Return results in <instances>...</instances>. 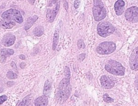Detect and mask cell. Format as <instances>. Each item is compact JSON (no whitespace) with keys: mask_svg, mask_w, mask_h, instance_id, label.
<instances>
[{"mask_svg":"<svg viewBox=\"0 0 138 106\" xmlns=\"http://www.w3.org/2000/svg\"><path fill=\"white\" fill-rule=\"evenodd\" d=\"M100 81L102 87L105 89H111L115 85L113 81L105 75L101 76L100 79Z\"/></svg>","mask_w":138,"mask_h":106,"instance_id":"cell-9","label":"cell"},{"mask_svg":"<svg viewBox=\"0 0 138 106\" xmlns=\"http://www.w3.org/2000/svg\"><path fill=\"white\" fill-rule=\"evenodd\" d=\"M105 70L107 72L115 76H122L125 74V68L119 62L110 60L105 65Z\"/></svg>","mask_w":138,"mask_h":106,"instance_id":"cell-1","label":"cell"},{"mask_svg":"<svg viewBox=\"0 0 138 106\" xmlns=\"http://www.w3.org/2000/svg\"><path fill=\"white\" fill-rule=\"evenodd\" d=\"M30 95H28L25 96L23 99L22 101L18 105V106H28L30 104Z\"/></svg>","mask_w":138,"mask_h":106,"instance_id":"cell-21","label":"cell"},{"mask_svg":"<svg viewBox=\"0 0 138 106\" xmlns=\"http://www.w3.org/2000/svg\"><path fill=\"white\" fill-rule=\"evenodd\" d=\"M71 85L70 83V78L63 79L59 85L58 90L64 91L70 93L71 92Z\"/></svg>","mask_w":138,"mask_h":106,"instance_id":"cell-10","label":"cell"},{"mask_svg":"<svg viewBox=\"0 0 138 106\" xmlns=\"http://www.w3.org/2000/svg\"><path fill=\"white\" fill-rule=\"evenodd\" d=\"M7 99L8 97L5 95H3L0 96V104H2L4 102L7 101Z\"/></svg>","mask_w":138,"mask_h":106,"instance_id":"cell-26","label":"cell"},{"mask_svg":"<svg viewBox=\"0 0 138 106\" xmlns=\"http://www.w3.org/2000/svg\"><path fill=\"white\" fill-rule=\"evenodd\" d=\"M126 20L130 23H135L138 22V7H131L128 8L125 13Z\"/></svg>","mask_w":138,"mask_h":106,"instance_id":"cell-6","label":"cell"},{"mask_svg":"<svg viewBox=\"0 0 138 106\" xmlns=\"http://www.w3.org/2000/svg\"><path fill=\"white\" fill-rule=\"evenodd\" d=\"M48 104V97L44 95H42L39 97L34 101L35 106H47Z\"/></svg>","mask_w":138,"mask_h":106,"instance_id":"cell-14","label":"cell"},{"mask_svg":"<svg viewBox=\"0 0 138 106\" xmlns=\"http://www.w3.org/2000/svg\"><path fill=\"white\" fill-rule=\"evenodd\" d=\"M20 58L21 59H23V60L25 59V55H23V54L20 55Z\"/></svg>","mask_w":138,"mask_h":106,"instance_id":"cell-31","label":"cell"},{"mask_svg":"<svg viewBox=\"0 0 138 106\" xmlns=\"http://www.w3.org/2000/svg\"><path fill=\"white\" fill-rule=\"evenodd\" d=\"M70 94V93L64 91L58 90L56 94V100L59 103H63L68 99Z\"/></svg>","mask_w":138,"mask_h":106,"instance_id":"cell-11","label":"cell"},{"mask_svg":"<svg viewBox=\"0 0 138 106\" xmlns=\"http://www.w3.org/2000/svg\"><path fill=\"white\" fill-rule=\"evenodd\" d=\"M116 49V45L112 42H104L98 45L96 48L98 53L101 55L110 54L114 52Z\"/></svg>","mask_w":138,"mask_h":106,"instance_id":"cell-4","label":"cell"},{"mask_svg":"<svg viewBox=\"0 0 138 106\" xmlns=\"http://www.w3.org/2000/svg\"><path fill=\"white\" fill-rule=\"evenodd\" d=\"M135 86L136 88L137 89V90H138V74L137 75L135 80Z\"/></svg>","mask_w":138,"mask_h":106,"instance_id":"cell-28","label":"cell"},{"mask_svg":"<svg viewBox=\"0 0 138 106\" xmlns=\"http://www.w3.org/2000/svg\"><path fill=\"white\" fill-rule=\"evenodd\" d=\"M64 73H65V76L66 77V78H70V69L68 67H65V71H64Z\"/></svg>","mask_w":138,"mask_h":106,"instance_id":"cell-25","label":"cell"},{"mask_svg":"<svg viewBox=\"0 0 138 106\" xmlns=\"http://www.w3.org/2000/svg\"><path fill=\"white\" fill-rule=\"evenodd\" d=\"M11 65H12V66L15 70V69H17V68H16V65H15V63H14V62H12V64H11Z\"/></svg>","mask_w":138,"mask_h":106,"instance_id":"cell-30","label":"cell"},{"mask_svg":"<svg viewBox=\"0 0 138 106\" xmlns=\"http://www.w3.org/2000/svg\"><path fill=\"white\" fill-rule=\"evenodd\" d=\"M64 7L65 8V9L66 10H67L68 9V4H67V2L66 1H65L64 2Z\"/></svg>","mask_w":138,"mask_h":106,"instance_id":"cell-29","label":"cell"},{"mask_svg":"<svg viewBox=\"0 0 138 106\" xmlns=\"http://www.w3.org/2000/svg\"><path fill=\"white\" fill-rule=\"evenodd\" d=\"M2 91H2V89L1 88H0V93H1Z\"/></svg>","mask_w":138,"mask_h":106,"instance_id":"cell-32","label":"cell"},{"mask_svg":"<svg viewBox=\"0 0 138 106\" xmlns=\"http://www.w3.org/2000/svg\"><path fill=\"white\" fill-rule=\"evenodd\" d=\"M16 40V37L13 35H7L4 36L3 40V43L5 46L9 47L13 45Z\"/></svg>","mask_w":138,"mask_h":106,"instance_id":"cell-13","label":"cell"},{"mask_svg":"<svg viewBox=\"0 0 138 106\" xmlns=\"http://www.w3.org/2000/svg\"><path fill=\"white\" fill-rule=\"evenodd\" d=\"M43 33H44V29L42 26H38L34 28L33 30V34L36 36H41Z\"/></svg>","mask_w":138,"mask_h":106,"instance_id":"cell-20","label":"cell"},{"mask_svg":"<svg viewBox=\"0 0 138 106\" xmlns=\"http://www.w3.org/2000/svg\"><path fill=\"white\" fill-rule=\"evenodd\" d=\"M7 77L9 79H15L17 78V75L12 71H9L7 73Z\"/></svg>","mask_w":138,"mask_h":106,"instance_id":"cell-22","label":"cell"},{"mask_svg":"<svg viewBox=\"0 0 138 106\" xmlns=\"http://www.w3.org/2000/svg\"><path fill=\"white\" fill-rule=\"evenodd\" d=\"M94 6L92 9L94 20L97 22L104 19L107 15L106 10L102 2L100 0H95L93 1Z\"/></svg>","mask_w":138,"mask_h":106,"instance_id":"cell-2","label":"cell"},{"mask_svg":"<svg viewBox=\"0 0 138 106\" xmlns=\"http://www.w3.org/2000/svg\"><path fill=\"white\" fill-rule=\"evenodd\" d=\"M80 3V1H75L74 2V7L76 9H77V8L79 7Z\"/></svg>","mask_w":138,"mask_h":106,"instance_id":"cell-27","label":"cell"},{"mask_svg":"<svg viewBox=\"0 0 138 106\" xmlns=\"http://www.w3.org/2000/svg\"><path fill=\"white\" fill-rule=\"evenodd\" d=\"M37 19H38V16L36 15H34L33 16H31V17H30L29 18H28L27 21H26V22L25 24L24 29L25 30L29 29L34 24V23L37 21Z\"/></svg>","mask_w":138,"mask_h":106,"instance_id":"cell-15","label":"cell"},{"mask_svg":"<svg viewBox=\"0 0 138 106\" xmlns=\"http://www.w3.org/2000/svg\"><path fill=\"white\" fill-rule=\"evenodd\" d=\"M14 51L13 49L3 48L1 50V55L2 57H6L14 54Z\"/></svg>","mask_w":138,"mask_h":106,"instance_id":"cell-18","label":"cell"},{"mask_svg":"<svg viewBox=\"0 0 138 106\" xmlns=\"http://www.w3.org/2000/svg\"><path fill=\"white\" fill-rule=\"evenodd\" d=\"M14 26H15V23L13 21L4 20L0 22V26L5 29H12Z\"/></svg>","mask_w":138,"mask_h":106,"instance_id":"cell-16","label":"cell"},{"mask_svg":"<svg viewBox=\"0 0 138 106\" xmlns=\"http://www.w3.org/2000/svg\"><path fill=\"white\" fill-rule=\"evenodd\" d=\"M1 17L5 20L15 21L18 23H22L23 19L20 12L15 9H9L4 11L1 15Z\"/></svg>","mask_w":138,"mask_h":106,"instance_id":"cell-5","label":"cell"},{"mask_svg":"<svg viewBox=\"0 0 138 106\" xmlns=\"http://www.w3.org/2000/svg\"><path fill=\"white\" fill-rule=\"evenodd\" d=\"M77 46L78 47L79 49H82V48H85V44L83 40L82 39H79L78 40V42L77 43Z\"/></svg>","mask_w":138,"mask_h":106,"instance_id":"cell-24","label":"cell"},{"mask_svg":"<svg viewBox=\"0 0 138 106\" xmlns=\"http://www.w3.org/2000/svg\"><path fill=\"white\" fill-rule=\"evenodd\" d=\"M60 7V1L57 2L55 7L53 10L48 9L47 14V18L49 22H54L56 15H57Z\"/></svg>","mask_w":138,"mask_h":106,"instance_id":"cell-8","label":"cell"},{"mask_svg":"<svg viewBox=\"0 0 138 106\" xmlns=\"http://www.w3.org/2000/svg\"><path fill=\"white\" fill-rule=\"evenodd\" d=\"M58 39H59V32L57 30H56L55 32L54 39H53V50L54 51L56 50L57 47L58 42Z\"/></svg>","mask_w":138,"mask_h":106,"instance_id":"cell-19","label":"cell"},{"mask_svg":"<svg viewBox=\"0 0 138 106\" xmlns=\"http://www.w3.org/2000/svg\"><path fill=\"white\" fill-rule=\"evenodd\" d=\"M115 31V28L112 24L107 21L100 22L97 26V32L98 35L102 37H107Z\"/></svg>","mask_w":138,"mask_h":106,"instance_id":"cell-3","label":"cell"},{"mask_svg":"<svg viewBox=\"0 0 138 106\" xmlns=\"http://www.w3.org/2000/svg\"><path fill=\"white\" fill-rule=\"evenodd\" d=\"M103 100L107 103H112L114 101V99L110 97L107 94H105L103 95Z\"/></svg>","mask_w":138,"mask_h":106,"instance_id":"cell-23","label":"cell"},{"mask_svg":"<svg viewBox=\"0 0 138 106\" xmlns=\"http://www.w3.org/2000/svg\"><path fill=\"white\" fill-rule=\"evenodd\" d=\"M125 2L123 0H118L114 4V10L117 16H120L124 12Z\"/></svg>","mask_w":138,"mask_h":106,"instance_id":"cell-12","label":"cell"},{"mask_svg":"<svg viewBox=\"0 0 138 106\" xmlns=\"http://www.w3.org/2000/svg\"><path fill=\"white\" fill-rule=\"evenodd\" d=\"M129 66L132 70L138 71V46L133 50L129 58Z\"/></svg>","mask_w":138,"mask_h":106,"instance_id":"cell-7","label":"cell"},{"mask_svg":"<svg viewBox=\"0 0 138 106\" xmlns=\"http://www.w3.org/2000/svg\"><path fill=\"white\" fill-rule=\"evenodd\" d=\"M51 90V84L49 80H47L45 83L44 88H43V94L45 96H48L50 95Z\"/></svg>","mask_w":138,"mask_h":106,"instance_id":"cell-17","label":"cell"}]
</instances>
